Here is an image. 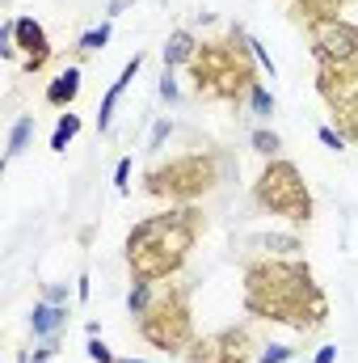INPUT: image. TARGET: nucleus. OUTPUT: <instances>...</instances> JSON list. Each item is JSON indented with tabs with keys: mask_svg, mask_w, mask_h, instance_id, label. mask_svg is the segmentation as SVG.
Listing matches in <instances>:
<instances>
[{
	"mask_svg": "<svg viewBox=\"0 0 358 363\" xmlns=\"http://www.w3.org/2000/svg\"><path fill=\"white\" fill-rule=\"evenodd\" d=\"M245 313L295 334H316L329 321V296L304 258H249L245 262Z\"/></svg>",
	"mask_w": 358,
	"mask_h": 363,
	"instance_id": "1",
	"label": "nucleus"
},
{
	"mask_svg": "<svg viewBox=\"0 0 358 363\" xmlns=\"http://www.w3.org/2000/svg\"><path fill=\"white\" fill-rule=\"evenodd\" d=\"M207 220L194 203L185 207H165V211H152L148 220H139L131 233H127V271L131 279H144V283H165V279H178L202 237Z\"/></svg>",
	"mask_w": 358,
	"mask_h": 363,
	"instance_id": "2",
	"label": "nucleus"
},
{
	"mask_svg": "<svg viewBox=\"0 0 358 363\" xmlns=\"http://www.w3.org/2000/svg\"><path fill=\"white\" fill-rule=\"evenodd\" d=\"M190 81L202 101H224V106L249 101V89L258 85V55L249 47L245 26H232L228 38L198 43L190 60Z\"/></svg>",
	"mask_w": 358,
	"mask_h": 363,
	"instance_id": "3",
	"label": "nucleus"
},
{
	"mask_svg": "<svg viewBox=\"0 0 358 363\" xmlns=\"http://www.w3.org/2000/svg\"><path fill=\"white\" fill-rule=\"evenodd\" d=\"M224 157L219 152H185L173 161H161L144 174V194L148 199H169L173 207L198 203L202 194H211L224 182Z\"/></svg>",
	"mask_w": 358,
	"mask_h": 363,
	"instance_id": "4",
	"label": "nucleus"
},
{
	"mask_svg": "<svg viewBox=\"0 0 358 363\" xmlns=\"http://www.w3.org/2000/svg\"><path fill=\"white\" fill-rule=\"evenodd\" d=\"M135 334L169 355H185L194 347V308H190V287L185 283H169L165 291H156L152 308L144 317H135Z\"/></svg>",
	"mask_w": 358,
	"mask_h": 363,
	"instance_id": "5",
	"label": "nucleus"
},
{
	"mask_svg": "<svg viewBox=\"0 0 358 363\" xmlns=\"http://www.w3.org/2000/svg\"><path fill=\"white\" fill-rule=\"evenodd\" d=\"M253 207L266 216H282L287 224H312L316 216L304 174L295 169V161H282V157H274L262 169V178L253 182Z\"/></svg>",
	"mask_w": 358,
	"mask_h": 363,
	"instance_id": "6",
	"label": "nucleus"
},
{
	"mask_svg": "<svg viewBox=\"0 0 358 363\" xmlns=\"http://www.w3.org/2000/svg\"><path fill=\"white\" fill-rule=\"evenodd\" d=\"M304 30L312 38L316 68L358 77V21H346V17H312V21H304Z\"/></svg>",
	"mask_w": 358,
	"mask_h": 363,
	"instance_id": "7",
	"label": "nucleus"
},
{
	"mask_svg": "<svg viewBox=\"0 0 358 363\" xmlns=\"http://www.w3.org/2000/svg\"><path fill=\"white\" fill-rule=\"evenodd\" d=\"M258 355L262 351L253 347L249 325H228L207 338H194V347L181 355V363H258Z\"/></svg>",
	"mask_w": 358,
	"mask_h": 363,
	"instance_id": "8",
	"label": "nucleus"
},
{
	"mask_svg": "<svg viewBox=\"0 0 358 363\" xmlns=\"http://www.w3.org/2000/svg\"><path fill=\"white\" fill-rule=\"evenodd\" d=\"M316 93L325 97V106H329L333 118L342 123V135H346L350 144H358V77L321 68V72H316Z\"/></svg>",
	"mask_w": 358,
	"mask_h": 363,
	"instance_id": "9",
	"label": "nucleus"
},
{
	"mask_svg": "<svg viewBox=\"0 0 358 363\" xmlns=\"http://www.w3.org/2000/svg\"><path fill=\"white\" fill-rule=\"evenodd\" d=\"M17 51H25V72H42L51 64V38L34 17H17Z\"/></svg>",
	"mask_w": 358,
	"mask_h": 363,
	"instance_id": "10",
	"label": "nucleus"
},
{
	"mask_svg": "<svg viewBox=\"0 0 358 363\" xmlns=\"http://www.w3.org/2000/svg\"><path fill=\"white\" fill-rule=\"evenodd\" d=\"M144 68V55L135 51V60H127L122 64V72H118V81L105 89V97H101V106H97V131H110V123H114V110H118V97L127 93V85L135 81V72Z\"/></svg>",
	"mask_w": 358,
	"mask_h": 363,
	"instance_id": "11",
	"label": "nucleus"
},
{
	"mask_svg": "<svg viewBox=\"0 0 358 363\" xmlns=\"http://www.w3.org/2000/svg\"><path fill=\"white\" fill-rule=\"evenodd\" d=\"M68 321V304H51V300H38L34 313H30V330L34 338H55Z\"/></svg>",
	"mask_w": 358,
	"mask_h": 363,
	"instance_id": "12",
	"label": "nucleus"
},
{
	"mask_svg": "<svg viewBox=\"0 0 358 363\" xmlns=\"http://www.w3.org/2000/svg\"><path fill=\"white\" fill-rule=\"evenodd\" d=\"M194 51H198V38H194L190 30H173L169 43L161 47V60H165V68H190Z\"/></svg>",
	"mask_w": 358,
	"mask_h": 363,
	"instance_id": "13",
	"label": "nucleus"
},
{
	"mask_svg": "<svg viewBox=\"0 0 358 363\" xmlns=\"http://www.w3.org/2000/svg\"><path fill=\"white\" fill-rule=\"evenodd\" d=\"M249 245L262 254V258H299V237H282V233H258L249 237Z\"/></svg>",
	"mask_w": 358,
	"mask_h": 363,
	"instance_id": "14",
	"label": "nucleus"
},
{
	"mask_svg": "<svg viewBox=\"0 0 358 363\" xmlns=\"http://www.w3.org/2000/svg\"><path fill=\"white\" fill-rule=\"evenodd\" d=\"M76 93H81V72H76V68H68V72H59V77L47 85V106L68 110V106L76 101Z\"/></svg>",
	"mask_w": 358,
	"mask_h": 363,
	"instance_id": "15",
	"label": "nucleus"
},
{
	"mask_svg": "<svg viewBox=\"0 0 358 363\" xmlns=\"http://www.w3.org/2000/svg\"><path fill=\"white\" fill-rule=\"evenodd\" d=\"M156 300V283H144V279H131V291H127V313L131 317H144Z\"/></svg>",
	"mask_w": 358,
	"mask_h": 363,
	"instance_id": "16",
	"label": "nucleus"
},
{
	"mask_svg": "<svg viewBox=\"0 0 358 363\" xmlns=\"http://www.w3.org/2000/svg\"><path fill=\"white\" fill-rule=\"evenodd\" d=\"M291 4H295V13L304 21H312V17H342V9L350 0H291Z\"/></svg>",
	"mask_w": 358,
	"mask_h": 363,
	"instance_id": "17",
	"label": "nucleus"
},
{
	"mask_svg": "<svg viewBox=\"0 0 358 363\" xmlns=\"http://www.w3.org/2000/svg\"><path fill=\"white\" fill-rule=\"evenodd\" d=\"M30 135H34V114H21V118L13 123V131H8V152H4V161H17V157L25 152Z\"/></svg>",
	"mask_w": 358,
	"mask_h": 363,
	"instance_id": "18",
	"label": "nucleus"
},
{
	"mask_svg": "<svg viewBox=\"0 0 358 363\" xmlns=\"http://www.w3.org/2000/svg\"><path fill=\"white\" fill-rule=\"evenodd\" d=\"M81 135V118L68 110V114H59V123H55V135H51V152H68V144Z\"/></svg>",
	"mask_w": 358,
	"mask_h": 363,
	"instance_id": "19",
	"label": "nucleus"
},
{
	"mask_svg": "<svg viewBox=\"0 0 358 363\" xmlns=\"http://www.w3.org/2000/svg\"><path fill=\"white\" fill-rule=\"evenodd\" d=\"M249 110H253V118H270V114H274V93H270L262 81L249 89Z\"/></svg>",
	"mask_w": 358,
	"mask_h": 363,
	"instance_id": "20",
	"label": "nucleus"
},
{
	"mask_svg": "<svg viewBox=\"0 0 358 363\" xmlns=\"http://www.w3.org/2000/svg\"><path fill=\"white\" fill-rule=\"evenodd\" d=\"M105 43H110V17H105V21H101V26H93V30H85V34H81V43H76V47H81V51H85V55H93V51H101V47H105Z\"/></svg>",
	"mask_w": 358,
	"mask_h": 363,
	"instance_id": "21",
	"label": "nucleus"
},
{
	"mask_svg": "<svg viewBox=\"0 0 358 363\" xmlns=\"http://www.w3.org/2000/svg\"><path fill=\"white\" fill-rule=\"evenodd\" d=\"M278 148H282V140H278L274 131H266V127H258V131H253V152H262V157L274 161V157H278Z\"/></svg>",
	"mask_w": 358,
	"mask_h": 363,
	"instance_id": "22",
	"label": "nucleus"
},
{
	"mask_svg": "<svg viewBox=\"0 0 358 363\" xmlns=\"http://www.w3.org/2000/svg\"><path fill=\"white\" fill-rule=\"evenodd\" d=\"M291 359H295V347H287V342H270L258 355V363H291Z\"/></svg>",
	"mask_w": 358,
	"mask_h": 363,
	"instance_id": "23",
	"label": "nucleus"
},
{
	"mask_svg": "<svg viewBox=\"0 0 358 363\" xmlns=\"http://www.w3.org/2000/svg\"><path fill=\"white\" fill-rule=\"evenodd\" d=\"M0 55L17 60V21H4V30H0Z\"/></svg>",
	"mask_w": 358,
	"mask_h": 363,
	"instance_id": "24",
	"label": "nucleus"
},
{
	"mask_svg": "<svg viewBox=\"0 0 358 363\" xmlns=\"http://www.w3.org/2000/svg\"><path fill=\"white\" fill-rule=\"evenodd\" d=\"M169 135H173V123H169V118H156V127H152V140H148V152L156 157V152L165 148V140H169Z\"/></svg>",
	"mask_w": 358,
	"mask_h": 363,
	"instance_id": "25",
	"label": "nucleus"
},
{
	"mask_svg": "<svg viewBox=\"0 0 358 363\" xmlns=\"http://www.w3.org/2000/svg\"><path fill=\"white\" fill-rule=\"evenodd\" d=\"M161 97H165L169 106H178V101H181V89H178V77H173V68H165V77H161Z\"/></svg>",
	"mask_w": 358,
	"mask_h": 363,
	"instance_id": "26",
	"label": "nucleus"
},
{
	"mask_svg": "<svg viewBox=\"0 0 358 363\" xmlns=\"http://www.w3.org/2000/svg\"><path fill=\"white\" fill-rule=\"evenodd\" d=\"M114 190H118V194L131 190V157H122V161L114 165Z\"/></svg>",
	"mask_w": 358,
	"mask_h": 363,
	"instance_id": "27",
	"label": "nucleus"
},
{
	"mask_svg": "<svg viewBox=\"0 0 358 363\" xmlns=\"http://www.w3.org/2000/svg\"><path fill=\"white\" fill-rule=\"evenodd\" d=\"M55 351H59V338H42V347H38L30 359H21V363H51L55 359Z\"/></svg>",
	"mask_w": 358,
	"mask_h": 363,
	"instance_id": "28",
	"label": "nucleus"
},
{
	"mask_svg": "<svg viewBox=\"0 0 358 363\" xmlns=\"http://www.w3.org/2000/svg\"><path fill=\"white\" fill-rule=\"evenodd\" d=\"M89 359H93V363H118V355H114V351H110L101 338H89Z\"/></svg>",
	"mask_w": 358,
	"mask_h": 363,
	"instance_id": "29",
	"label": "nucleus"
},
{
	"mask_svg": "<svg viewBox=\"0 0 358 363\" xmlns=\"http://www.w3.org/2000/svg\"><path fill=\"white\" fill-rule=\"evenodd\" d=\"M316 135H321V144H325V148H333V152H342V148H346V144H350V140H346V135H342V131H333V127H321V131H316Z\"/></svg>",
	"mask_w": 358,
	"mask_h": 363,
	"instance_id": "30",
	"label": "nucleus"
},
{
	"mask_svg": "<svg viewBox=\"0 0 358 363\" xmlns=\"http://www.w3.org/2000/svg\"><path fill=\"white\" fill-rule=\"evenodd\" d=\"M249 47H253V55H258V64L266 68V72H270V81H274V77H278V68H274V60H270V51L262 47V43H258V38H249Z\"/></svg>",
	"mask_w": 358,
	"mask_h": 363,
	"instance_id": "31",
	"label": "nucleus"
},
{
	"mask_svg": "<svg viewBox=\"0 0 358 363\" xmlns=\"http://www.w3.org/2000/svg\"><path fill=\"white\" fill-rule=\"evenodd\" d=\"M42 300H51V304H68V300H72V287H68V283H51Z\"/></svg>",
	"mask_w": 358,
	"mask_h": 363,
	"instance_id": "32",
	"label": "nucleus"
},
{
	"mask_svg": "<svg viewBox=\"0 0 358 363\" xmlns=\"http://www.w3.org/2000/svg\"><path fill=\"white\" fill-rule=\"evenodd\" d=\"M312 363H337V347H321V351L312 355Z\"/></svg>",
	"mask_w": 358,
	"mask_h": 363,
	"instance_id": "33",
	"label": "nucleus"
},
{
	"mask_svg": "<svg viewBox=\"0 0 358 363\" xmlns=\"http://www.w3.org/2000/svg\"><path fill=\"white\" fill-rule=\"evenodd\" d=\"M131 4H135V0H110V9H105V17H110V21H114V17H118V13H122V9H131Z\"/></svg>",
	"mask_w": 358,
	"mask_h": 363,
	"instance_id": "34",
	"label": "nucleus"
},
{
	"mask_svg": "<svg viewBox=\"0 0 358 363\" xmlns=\"http://www.w3.org/2000/svg\"><path fill=\"white\" fill-rule=\"evenodd\" d=\"M89 274H81V279H76V296H81V300H89Z\"/></svg>",
	"mask_w": 358,
	"mask_h": 363,
	"instance_id": "35",
	"label": "nucleus"
},
{
	"mask_svg": "<svg viewBox=\"0 0 358 363\" xmlns=\"http://www.w3.org/2000/svg\"><path fill=\"white\" fill-rule=\"evenodd\" d=\"M118 363H148V359H135V355H131V359H118Z\"/></svg>",
	"mask_w": 358,
	"mask_h": 363,
	"instance_id": "36",
	"label": "nucleus"
}]
</instances>
